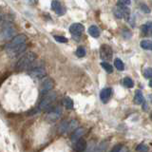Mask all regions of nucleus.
Instances as JSON below:
<instances>
[{"mask_svg":"<svg viewBox=\"0 0 152 152\" xmlns=\"http://www.w3.org/2000/svg\"><path fill=\"white\" fill-rule=\"evenodd\" d=\"M36 60V55L33 53V52L30 51L27 52L23 56H21L19 60L17 61V63L15 65L16 70L18 71H23L26 70L28 69H30L31 65L34 63Z\"/></svg>","mask_w":152,"mask_h":152,"instance_id":"f257e3e1","label":"nucleus"},{"mask_svg":"<svg viewBox=\"0 0 152 152\" xmlns=\"http://www.w3.org/2000/svg\"><path fill=\"white\" fill-rule=\"evenodd\" d=\"M56 100V93L55 92H50L47 95H45L44 98L41 100V102L39 104V109L44 111L49 112L50 109L53 107V104Z\"/></svg>","mask_w":152,"mask_h":152,"instance_id":"f03ea898","label":"nucleus"},{"mask_svg":"<svg viewBox=\"0 0 152 152\" xmlns=\"http://www.w3.org/2000/svg\"><path fill=\"white\" fill-rule=\"evenodd\" d=\"M16 31L11 25H5L0 31V41H10L15 37Z\"/></svg>","mask_w":152,"mask_h":152,"instance_id":"7ed1b4c3","label":"nucleus"},{"mask_svg":"<svg viewBox=\"0 0 152 152\" xmlns=\"http://www.w3.org/2000/svg\"><path fill=\"white\" fill-rule=\"evenodd\" d=\"M53 86H54V83H53V80L51 78H49V77L44 78L40 84V93L45 96L48 93H50V90L53 88Z\"/></svg>","mask_w":152,"mask_h":152,"instance_id":"20e7f679","label":"nucleus"},{"mask_svg":"<svg viewBox=\"0 0 152 152\" xmlns=\"http://www.w3.org/2000/svg\"><path fill=\"white\" fill-rule=\"evenodd\" d=\"M99 52H100V57H101L102 60H104V62L110 61L112 59L113 51H112V49L108 45H107V44L102 45L100 47Z\"/></svg>","mask_w":152,"mask_h":152,"instance_id":"39448f33","label":"nucleus"},{"mask_svg":"<svg viewBox=\"0 0 152 152\" xmlns=\"http://www.w3.org/2000/svg\"><path fill=\"white\" fill-rule=\"evenodd\" d=\"M6 49V51L9 56L11 57H16L19 54H21L22 52H24L27 49V43L26 44H22L19 45L17 47H13V48H5Z\"/></svg>","mask_w":152,"mask_h":152,"instance_id":"423d86ee","label":"nucleus"},{"mask_svg":"<svg viewBox=\"0 0 152 152\" xmlns=\"http://www.w3.org/2000/svg\"><path fill=\"white\" fill-rule=\"evenodd\" d=\"M28 74H30L31 78L38 80V79L44 78L47 72H46V69L43 68V66H37V68H34L28 71Z\"/></svg>","mask_w":152,"mask_h":152,"instance_id":"0eeeda50","label":"nucleus"},{"mask_svg":"<svg viewBox=\"0 0 152 152\" xmlns=\"http://www.w3.org/2000/svg\"><path fill=\"white\" fill-rule=\"evenodd\" d=\"M27 43V37L26 35L24 34H19L16 35L13 39L9 43V44L6 45L5 48H13V47H17L19 45H22V44H26Z\"/></svg>","mask_w":152,"mask_h":152,"instance_id":"6e6552de","label":"nucleus"},{"mask_svg":"<svg viewBox=\"0 0 152 152\" xmlns=\"http://www.w3.org/2000/svg\"><path fill=\"white\" fill-rule=\"evenodd\" d=\"M62 115V109L61 107H52L50 110L49 111V113H48V120L49 121H52V122H54L56 121L57 119H59Z\"/></svg>","mask_w":152,"mask_h":152,"instance_id":"1a4fd4ad","label":"nucleus"},{"mask_svg":"<svg viewBox=\"0 0 152 152\" xmlns=\"http://www.w3.org/2000/svg\"><path fill=\"white\" fill-rule=\"evenodd\" d=\"M84 30H85L84 26L80 23L72 24V25L69 27V32L75 37H78L82 34V33L84 32Z\"/></svg>","mask_w":152,"mask_h":152,"instance_id":"9d476101","label":"nucleus"},{"mask_svg":"<svg viewBox=\"0 0 152 152\" xmlns=\"http://www.w3.org/2000/svg\"><path fill=\"white\" fill-rule=\"evenodd\" d=\"M51 10L53 11L57 15H64L66 13V9L59 1H52L51 2Z\"/></svg>","mask_w":152,"mask_h":152,"instance_id":"9b49d317","label":"nucleus"},{"mask_svg":"<svg viewBox=\"0 0 152 152\" xmlns=\"http://www.w3.org/2000/svg\"><path fill=\"white\" fill-rule=\"evenodd\" d=\"M73 147L76 152H84L87 149V142H86V140L81 138V139H79L78 141H76L74 142Z\"/></svg>","mask_w":152,"mask_h":152,"instance_id":"f8f14e48","label":"nucleus"},{"mask_svg":"<svg viewBox=\"0 0 152 152\" xmlns=\"http://www.w3.org/2000/svg\"><path fill=\"white\" fill-rule=\"evenodd\" d=\"M111 93H112V89L110 88H104L101 92H100V98H101V101L103 103H107L109 98L111 96Z\"/></svg>","mask_w":152,"mask_h":152,"instance_id":"ddd939ff","label":"nucleus"},{"mask_svg":"<svg viewBox=\"0 0 152 152\" xmlns=\"http://www.w3.org/2000/svg\"><path fill=\"white\" fill-rule=\"evenodd\" d=\"M85 133H86L85 128H83V127L77 128V129L73 131V134H72V136H71V141H72V142L78 141L79 139H81V137H82Z\"/></svg>","mask_w":152,"mask_h":152,"instance_id":"4468645a","label":"nucleus"},{"mask_svg":"<svg viewBox=\"0 0 152 152\" xmlns=\"http://www.w3.org/2000/svg\"><path fill=\"white\" fill-rule=\"evenodd\" d=\"M145 102V97L144 95H142L141 90H137L135 92V95H134V103L136 104H144Z\"/></svg>","mask_w":152,"mask_h":152,"instance_id":"2eb2a0df","label":"nucleus"},{"mask_svg":"<svg viewBox=\"0 0 152 152\" xmlns=\"http://www.w3.org/2000/svg\"><path fill=\"white\" fill-rule=\"evenodd\" d=\"M88 33L90 35H91L92 37L94 38H98L100 36V30H99V28L97 26H90L88 28Z\"/></svg>","mask_w":152,"mask_h":152,"instance_id":"dca6fc26","label":"nucleus"},{"mask_svg":"<svg viewBox=\"0 0 152 152\" xmlns=\"http://www.w3.org/2000/svg\"><path fill=\"white\" fill-rule=\"evenodd\" d=\"M140 46L142 49H144V50H152V41L151 40H147V39L142 40L140 43Z\"/></svg>","mask_w":152,"mask_h":152,"instance_id":"f3484780","label":"nucleus"},{"mask_svg":"<svg viewBox=\"0 0 152 152\" xmlns=\"http://www.w3.org/2000/svg\"><path fill=\"white\" fill-rule=\"evenodd\" d=\"M141 30L144 33H149L152 32V22H147L145 24H144L142 27H141Z\"/></svg>","mask_w":152,"mask_h":152,"instance_id":"a211bd4d","label":"nucleus"},{"mask_svg":"<svg viewBox=\"0 0 152 152\" xmlns=\"http://www.w3.org/2000/svg\"><path fill=\"white\" fill-rule=\"evenodd\" d=\"M123 85L127 88H131L134 87V82L130 77H126L123 79Z\"/></svg>","mask_w":152,"mask_h":152,"instance_id":"6ab92c4d","label":"nucleus"},{"mask_svg":"<svg viewBox=\"0 0 152 152\" xmlns=\"http://www.w3.org/2000/svg\"><path fill=\"white\" fill-rule=\"evenodd\" d=\"M68 124H69V121H64V122H62L60 124L59 131L61 133H63V134H65V133H68Z\"/></svg>","mask_w":152,"mask_h":152,"instance_id":"aec40b11","label":"nucleus"},{"mask_svg":"<svg viewBox=\"0 0 152 152\" xmlns=\"http://www.w3.org/2000/svg\"><path fill=\"white\" fill-rule=\"evenodd\" d=\"M101 66H102V68L107 71V73H112V71H113V68H112V66L110 64H108L107 62H102L101 63Z\"/></svg>","mask_w":152,"mask_h":152,"instance_id":"412c9836","label":"nucleus"},{"mask_svg":"<svg viewBox=\"0 0 152 152\" xmlns=\"http://www.w3.org/2000/svg\"><path fill=\"white\" fill-rule=\"evenodd\" d=\"M114 65H115V68L118 69V70H124L125 69V65H124L123 61L121 59H115V61H114Z\"/></svg>","mask_w":152,"mask_h":152,"instance_id":"4be33fe9","label":"nucleus"},{"mask_svg":"<svg viewBox=\"0 0 152 152\" xmlns=\"http://www.w3.org/2000/svg\"><path fill=\"white\" fill-rule=\"evenodd\" d=\"M64 104L68 109H72L73 108V101L69 97H65L64 99Z\"/></svg>","mask_w":152,"mask_h":152,"instance_id":"5701e85b","label":"nucleus"},{"mask_svg":"<svg viewBox=\"0 0 152 152\" xmlns=\"http://www.w3.org/2000/svg\"><path fill=\"white\" fill-rule=\"evenodd\" d=\"M75 54H76V56H77V57H79V58H82V57H84L86 55L85 48H83V47L77 48V50H76V51H75Z\"/></svg>","mask_w":152,"mask_h":152,"instance_id":"b1692460","label":"nucleus"},{"mask_svg":"<svg viewBox=\"0 0 152 152\" xmlns=\"http://www.w3.org/2000/svg\"><path fill=\"white\" fill-rule=\"evenodd\" d=\"M106 149H107V144L102 142V144H100L96 148H94L92 152H104Z\"/></svg>","mask_w":152,"mask_h":152,"instance_id":"393cba45","label":"nucleus"},{"mask_svg":"<svg viewBox=\"0 0 152 152\" xmlns=\"http://www.w3.org/2000/svg\"><path fill=\"white\" fill-rule=\"evenodd\" d=\"M136 151L137 152H147L148 151V146L145 144H140L136 147Z\"/></svg>","mask_w":152,"mask_h":152,"instance_id":"a878e982","label":"nucleus"},{"mask_svg":"<svg viewBox=\"0 0 152 152\" xmlns=\"http://www.w3.org/2000/svg\"><path fill=\"white\" fill-rule=\"evenodd\" d=\"M144 77L146 79L152 78V68H146L144 70Z\"/></svg>","mask_w":152,"mask_h":152,"instance_id":"bb28decb","label":"nucleus"},{"mask_svg":"<svg viewBox=\"0 0 152 152\" xmlns=\"http://www.w3.org/2000/svg\"><path fill=\"white\" fill-rule=\"evenodd\" d=\"M54 39L59 42V43H68V39L64 36H58V35H55L54 36Z\"/></svg>","mask_w":152,"mask_h":152,"instance_id":"cd10ccee","label":"nucleus"},{"mask_svg":"<svg viewBox=\"0 0 152 152\" xmlns=\"http://www.w3.org/2000/svg\"><path fill=\"white\" fill-rule=\"evenodd\" d=\"M141 9H142V11L144 12H145V13H150V9L147 7V5H145V4H142L141 5Z\"/></svg>","mask_w":152,"mask_h":152,"instance_id":"c85d7f7f","label":"nucleus"},{"mask_svg":"<svg viewBox=\"0 0 152 152\" xmlns=\"http://www.w3.org/2000/svg\"><path fill=\"white\" fill-rule=\"evenodd\" d=\"M131 4V1H126V0H123V1H118L117 5H120V6L124 7H127Z\"/></svg>","mask_w":152,"mask_h":152,"instance_id":"c756f323","label":"nucleus"},{"mask_svg":"<svg viewBox=\"0 0 152 152\" xmlns=\"http://www.w3.org/2000/svg\"><path fill=\"white\" fill-rule=\"evenodd\" d=\"M123 147V145H115L113 147V148L111 149V151L110 152H119L121 150V148Z\"/></svg>","mask_w":152,"mask_h":152,"instance_id":"7c9ffc66","label":"nucleus"},{"mask_svg":"<svg viewBox=\"0 0 152 152\" xmlns=\"http://www.w3.org/2000/svg\"><path fill=\"white\" fill-rule=\"evenodd\" d=\"M126 28H125V30H124V31H123V35L125 36L126 38H129V37H131L132 33H131L130 31H127V33H126Z\"/></svg>","mask_w":152,"mask_h":152,"instance_id":"2f4dec72","label":"nucleus"},{"mask_svg":"<svg viewBox=\"0 0 152 152\" xmlns=\"http://www.w3.org/2000/svg\"><path fill=\"white\" fill-rule=\"evenodd\" d=\"M119 152H127V148L126 146H123L122 148H121V150L119 151Z\"/></svg>","mask_w":152,"mask_h":152,"instance_id":"473e14b6","label":"nucleus"},{"mask_svg":"<svg viewBox=\"0 0 152 152\" xmlns=\"http://www.w3.org/2000/svg\"><path fill=\"white\" fill-rule=\"evenodd\" d=\"M148 98H149V100H150V102L152 103V94H149V95H148Z\"/></svg>","mask_w":152,"mask_h":152,"instance_id":"72a5a7b5","label":"nucleus"},{"mask_svg":"<svg viewBox=\"0 0 152 152\" xmlns=\"http://www.w3.org/2000/svg\"><path fill=\"white\" fill-rule=\"evenodd\" d=\"M148 85H149V87H150V88H152V79H150V81H149Z\"/></svg>","mask_w":152,"mask_h":152,"instance_id":"f704fd0d","label":"nucleus"},{"mask_svg":"<svg viewBox=\"0 0 152 152\" xmlns=\"http://www.w3.org/2000/svg\"><path fill=\"white\" fill-rule=\"evenodd\" d=\"M150 119H151V120H152V112L150 113Z\"/></svg>","mask_w":152,"mask_h":152,"instance_id":"c9c22d12","label":"nucleus"},{"mask_svg":"<svg viewBox=\"0 0 152 152\" xmlns=\"http://www.w3.org/2000/svg\"><path fill=\"white\" fill-rule=\"evenodd\" d=\"M0 20H1V15H0Z\"/></svg>","mask_w":152,"mask_h":152,"instance_id":"e433bc0d","label":"nucleus"}]
</instances>
